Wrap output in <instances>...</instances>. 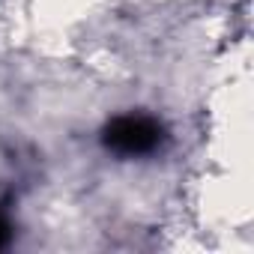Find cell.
<instances>
[{
	"mask_svg": "<svg viewBox=\"0 0 254 254\" xmlns=\"http://www.w3.org/2000/svg\"><path fill=\"white\" fill-rule=\"evenodd\" d=\"M168 141L165 126L147 114H123L102 132V144L117 156H150Z\"/></svg>",
	"mask_w": 254,
	"mask_h": 254,
	"instance_id": "cell-1",
	"label": "cell"
},
{
	"mask_svg": "<svg viewBox=\"0 0 254 254\" xmlns=\"http://www.w3.org/2000/svg\"><path fill=\"white\" fill-rule=\"evenodd\" d=\"M9 242V221H6V215L0 212V245H6Z\"/></svg>",
	"mask_w": 254,
	"mask_h": 254,
	"instance_id": "cell-2",
	"label": "cell"
}]
</instances>
